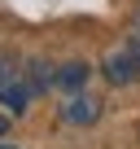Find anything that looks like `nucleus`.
Segmentation results:
<instances>
[{"instance_id":"f257e3e1","label":"nucleus","mask_w":140,"mask_h":149,"mask_svg":"<svg viewBox=\"0 0 140 149\" xmlns=\"http://www.w3.org/2000/svg\"><path fill=\"white\" fill-rule=\"evenodd\" d=\"M105 79L118 88V84H136L140 79V40H127L123 48H114L110 57H105Z\"/></svg>"},{"instance_id":"f03ea898","label":"nucleus","mask_w":140,"mask_h":149,"mask_svg":"<svg viewBox=\"0 0 140 149\" xmlns=\"http://www.w3.org/2000/svg\"><path fill=\"white\" fill-rule=\"evenodd\" d=\"M31 79H22V74L13 70V66H5L0 70V105H9V114H22L26 110V101H31Z\"/></svg>"},{"instance_id":"7ed1b4c3","label":"nucleus","mask_w":140,"mask_h":149,"mask_svg":"<svg viewBox=\"0 0 140 149\" xmlns=\"http://www.w3.org/2000/svg\"><path fill=\"white\" fill-rule=\"evenodd\" d=\"M101 118V101L96 97H70L66 101V123H75V127H88V123H96Z\"/></svg>"},{"instance_id":"20e7f679","label":"nucleus","mask_w":140,"mask_h":149,"mask_svg":"<svg viewBox=\"0 0 140 149\" xmlns=\"http://www.w3.org/2000/svg\"><path fill=\"white\" fill-rule=\"evenodd\" d=\"M88 74H92L88 61H66V66L57 70V79H53V84H57V88H70V92H79V88L88 84Z\"/></svg>"},{"instance_id":"39448f33","label":"nucleus","mask_w":140,"mask_h":149,"mask_svg":"<svg viewBox=\"0 0 140 149\" xmlns=\"http://www.w3.org/2000/svg\"><path fill=\"white\" fill-rule=\"evenodd\" d=\"M5 127H9V118H0V132H5Z\"/></svg>"},{"instance_id":"423d86ee","label":"nucleus","mask_w":140,"mask_h":149,"mask_svg":"<svg viewBox=\"0 0 140 149\" xmlns=\"http://www.w3.org/2000/svg\"><path fill=\"white\" fill-rule=\"evenodd\" d=\"M0 70H5V66H0Z\"/></svg>"}]
</instances>
